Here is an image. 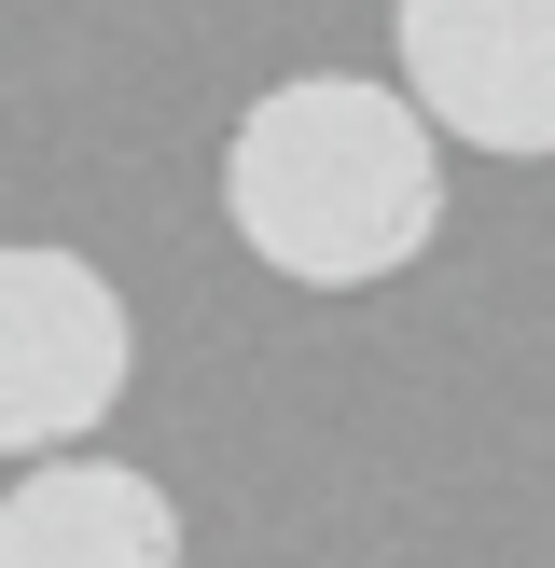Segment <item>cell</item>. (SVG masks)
<instances>
[{"label": "cell", "instance_id": "1", "mask_svg": "<svg viewBox=\"0 0 555 568\" xmlns=\"http://www.w3.org/2000/svg\"><path fill=\"white\" fill-rule=\"evenodd\" d=\"M222 222L292 292H375L444 236V125L361 70L264 83L222 139Z\"/></svg>", "mask_w": 555, "mask_h": 568}, {"label": "cell", "instance_id": "3", "mask_svg": "<svg viewBox=\"0 0 555 568\" xmlns=\"http://www.w3.org/2000/svg\"><path fill=\"white\" fill-rule=\"evenodd\" d=\"M403 98L472 153H555V0H389Z\"/></svg>", "mask_w": 555, "mask_h": 568}, {"label": "cell", "instance_id": "4", "mask_svg": "<svg viewBox=\"0 0 555 568\" xmlns=\"http://www.w3.org/2000/svg\"><path fill=\"white\" fill-rule=\"evenodd\" d=\"M0 568H181V499L125 458H28L0 486Z\"/></svg>", "mask_w": 555, "mask_h": 568}, {"label": "cell", "instance_id": "2", "mask_svg": "<svg viewBox=\"0 0 555 568\" xmlns=\"http://www.w3.org/2000/svg\"><path fill=\"white\" fill-rule=\"evenodd\" d=\"M139 375V320L83 250L0 236V458H56L98 444Z\"/></svg>", "mask_w": 555, "mask_h": 568}]
</instances>
